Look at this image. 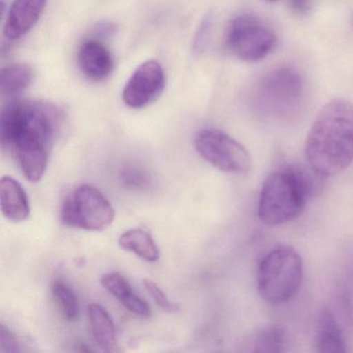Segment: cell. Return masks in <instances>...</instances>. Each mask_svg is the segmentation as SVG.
I'll return each mask as SVG.
<instances>
[{
    "label": "cell",
    "instance_id": "1",
    "mask_svg": "<svg viewBox=\"0 0 353 353\" xmlns=\"http://www.w3.org/2000/svg\"><path fill=\"white\" fill-rule=\"evenodd\" d=\"M63 121L61 110L42 101H10L1 111L3 152H14L24 177L38 183L48 166L49 150Z\"/></svg>",
    "mask_w": 353,
    "mask_h": 353
},
{
    "label": "cell",
    "instance_id": "2",
    "mask_svg": "<svg viewBox=\"0 0 353 353\" xmlns=\"http://www.w3.org/2000/svg\"><path fill=\"white\" fill-rule=\"evenodd\" d=\"M305 159L314 172L332 177L353 162V105L336 99L320 110L305 144Z\"/></svg>",
    "mask_w": 353,
    "mask_h": 353
},
{
    "label": "cell",
    "instance_id": "3",
    "mask_svg": "<svg viewBox=\"0 0 353 353\" xmlns=\"http://www.w3.org/2000/svg\"><path fill=\"white\" fill-rule=\"evenodd\" d=\"M305 177L293 170L282 169L268 175L262 185L258 202V216L266 226H280L301 216L309 198Z\"/></svg>",
    "mask_w": 353,
    "mask_h": 353
},
{
    "label": "cell",
    "instance_id": "4",
    "mask_svg": "<svg viewBox=\"0 0 353 353\" xmlns=\"http://www.w3.org/2000/svg\"><path fill=\"white\" fill-rule=\"evenodd\" d=\"M303 278V260L299 254L290 247H278L260 262L258 292L270 305H284L296 296Z\"/></svg>",
    "mask_w": 353,
    "mask_h": 353
},
{
    "label": "cell",
    "instance_id": "5",
    "mask_svg": "<svg viewBox=\"0 0 353 353\" xmlns=\"http://www.w3.org/2000/svg\"><path fill=\"white\" fill-rule=\"evenodd\" d=\"M112 204L104 194L90 185H81L65 198L61 220L73 228L88 231H104L114 221Z\"/></svg>",
    "mask_w": 353,
    "mask_h": 353
},
{
    "label": "cell",
    "instance_id": "6",
    "mask_svg": "<svg viewBox=\"0 0 353 353\" xmlns=\"http://www.w3.org/2000/svg\"><path fill=\"white\" fill-rule=\"evenodd\" d=\"M198 154L210 165L229 174L245 175L252 168V159L243 144L219 130H203L194 140Z\"/></svg>",
    "mask_w": 353,
    "mask_h": 353
},
{
    "label": "cell",
    "instance_id": "7",
    "mask_svg": "<svg viewBox=\"0 0 353 353\" xmlns=\"http://www.w3.org/2000/svg\"><path fill=\"white\" fill-rule=\"evenodd\" d=\"M276 44V37L268 26L253 16L234 18L226 32V45L237 59L255 63L268 57Z\"/></svg>",
    "mask_w": 353,
    "mask_h": 353
},
{
    "label": "cell",
    "instance_id": "8",
    "mask_svg": "<svg viewBox=\"0 0 353 353\" xmlns=\"http://www.w3.org/2000/svg\"><path fill=\"white\" fill-rule=\"evenodd\" d=\"M303 85L301 75L292 68L272 70L262 79L258 88V101L266 110L285 112L301 102Z\"/></svg>",
    "mask_w": 353,
    "mask_h": 353
},
{
    "label": "cell",
    "instance_id": "9",
    "mask_svg": "<svg viewBox=\"0 0 353 353\" xmlns=\"http://www.w3.org/2000/svg\"><path fill=\"white\" fill-rule=\"evenodd\" d=\"M166 76L160 63L148 61L132 74L123 92V100L132 109H143L156 102L164 92Z\"/></svg>",
    "mask_w": 353,
    "mask_h": 353
},
{
    "label": "cell",
    "instance_id": "10",
    "mask_svg": "<svg viewBox=\"0 0 353 353\" xmlns=\"http://www.w3.org/2000/svg\"><path fill=\"white\" fill-rule=\"evenodd\" d=\"M78 63L82 74L92 82L105 81L114 70L112 54L98 38L88 39L82 43Z\"/></svg>",
    "mask_w": 353,
    "mask_h": 353
},
{
    "label": "cell",
    "instance_id": "11",
    "mask_svg": "<svg viewBox=\"0 0 353 353\" xmlns=\"http://www.w3.org/2000/svg\"><path fill=\"white\" fill-rule=\"evenodd\" d=\"M48 0H14L6 20L3 34L10 41L19 40L36 26Z\"/></svg>",
    "mask_w": 353,
    "mask_h": 353
},
{
    "label": "cell",
    "instance_id": "12",
    "mask_svg": "<svg viewBox=\"0 0 353 353\" xmlns=\"http://www.w3.org/2000/svg\"><path fill=\"white\" fill-rule=\"evenodd\" d=\"M0 206L5 218L12 222H23L30 216L26 192L12 176H3L0 181Z\"/></svg>",
    "mask_w": 353,
    "mask_h": 353
},
{
    "label": "cell",
    "instance_id": "13",
    "mask_svg": "<svg viewBox=\"0 0 353 353\" xmlns=\"http://www.w3.org/2000/svg\"><path fill=\"white\" fill-rule=\"evenodd\" d=\"M315 347L318 352H346V342L342 330L330 311L327 309L320 312L315 332Z\"/></svg>",
    "mask_w": 353,
    "mask_h": 353
},
{
    "label": "cell",
    "instance_id": "14",
    "mask_svg": "<svg viewBox=\"0 0 353 353\" xmlns=\"http://www.w3.org/2000/svg\"><path fill=\"white\" fill-rule=\"evenodd\" d=\"M88 317L94 340L105 351H114L117 346V332L110 314L99 303L88 305Z\"/></svg>",
    "mask_w": 353,
    "mask_h": 353
},
{
    "label": "cell",
    "instance_id": "15",
    "mask_svg": "<svg viewBox=\"0 0 353 353\" xmlns=\"http://www.w3.org/2000/svg\"><path fill=\"white\" fill-rule=\"evenodd\" d=\"M121 249L132 252L144 261L154 262L160 258V250L152 235L142 229H130L119 236Z\"/></svg>",
    "mask_w": 353,
    "mask_h": 353
},
{
    "label": "cell",
    "instance_id": "16",
    "mask_svg": "<svg viewBox=\"0 0 353 353\" xmlns=\"http://www.w3.org/2000/svg\"><path fill=\"white\" fill-rule=\"evenodd\" d=\"M34 71L26 63H13L1 70L0 90L3 94L13 96L23 92L34 80Z\"/></svg>",
    "mask_w": 353,
    "mask_h": 353
},
{
    "label": "cell",
    "instance_id": "17",
    "mask_svg": "<svg viewBox=\"0 0 353 353\" xmlns=\"http://www.w3.org/2000/svg\"><path fill=\"white\" fill-rule=\"evenodd\" d=\"M286 332L278 324H270L258 332L254 340L255 352L276 353L284 351Z\"/></svg>",
    "mask_w": 353,
    "mask_h": 353
},
{
    "label": "cell",
    "instance_id": "18",
    "mask_svg": "<svg viewBox=\"0 0 353 353\" xmlns=\"http://www.w3.org/2000/svg\"><path fill=\"white\" fill-rule=\"evenodd\" d=\"M52 294L65 319L74 321L79 316V303L73 289L63 281L57 280L52 284Z\"/></svg>",
    "mask_w": 353,
    "mask_h": 353
},
{
    "label": "cell",
    "instance_id": "19",
    "mask_svg": "<svg viewBox=\"0 0 353 353\" xmlns=\"http://www.w3.org/2000/svg\"><path fill=\"white\" fill-rule=\"evenodd\" d=\"M103 286L109 293L117 297L119 301L133 293L129 281L119 272H109L102 276Z\"/></svg>",
    "mask_w": 353,
    "mask_h": 353
},
{
    "label": "cell",
    "instance_id": "20",
    "mask_svg": "<svg viewBox=\"0 0 353 353\" xmlns=\"http://www.w3.org/2000/svg\"><path fill=\"white\" fill-rule=\"evenodd\" d=\"M121 181L125 187L132 189H142L150 185V179L145 171L138 168H125L121 173Z\"/></svg>",
    "mask_w": 353,
    "mask_h": 353
},
{
    "label": "cell",
    "instance_id": "21",
    "mask_svg": "<svg viewBox=\"0 0 353 353\" xmlns=\"http://www.w3.org/2000/svg\"><path fill=\"white\" fill-rule=\"evenodd\" d=\"M143 285L144 287H145L146 291L150 293V296L152 297L154 303H156L159 307H162L165 311H177L179 305L171 303L168 297H167V295L165 294L164 291H163L154 281L150 280V279H144Z\"/></svg>",
    "mask_w": 353,
    "mask_h": 353
},
{
    "label": "cell",
    "instance_id": "22",
    "mask_svg": "<svg viewBox=\"0 0 353 353\" xmlns=\"http://www.w3.org/2000/svg\"><path fill=\"white\" fill-rule=\"evenodd\" d=\"M121 303L125 309L140 317H148L152 314L148 303L134 292L121 299Z\"/></svg>",
    "mask_w": 353,
    "mask_h": 353
},
{
    "label": "cell",
    "instance_id": "23",
    "mask_svg": "<svg viewBox=\"0 0 353 353\" xmlns=\"http://www.w3.org/2000/svg\"><path fill=\"white\" fill-rule=\"evenodd\" d=\"M210 28H212V17L208 16L202 21L197 34H196L194 47H195V50L197 52H201L205 48L206 45H208V39H210Z\"/></svg>",
    "mask_w": 353,
    "mask_h": 353
},
{
    "label": "cell",
    "instance_id": "24",
    "mask_svg": "<svg viewBox=\"0 0 353 353\" xmlns=\"http://www.w3.org/2000/svg\"><path fill=\"white\" fill-rule=\"evenodd\" d=\"M0 345H1V350L6 351V352L19 351L17 339L9 328L3 325H1V328H0Z\"/></svg>",
    "mask_w": 353,
    "mask_h": 353
},
{
    "label": "cell",
    "instance_id": "25",
    "mask_svg": "<svg viewBox=\"0 0 353 353\" xmlns=\"http://www.w3.org/2000/svg\"><path fill=\"white\" fill-rule=\"evenodd\" d=\"M312 0H289L291 10L296 14H305L309 11Z\"/></svg>",
    "mask_w": 353,
    "mask_h": 353
},
{
    "label": "cell",
    "instance_id": "26",
    "mask_svg": "<svg viewBox=\"0 0 353 353\" xmlns=\"http://www.w3.org/2000/svg\"><path fill=\"white\" fill-rule=\"evenodd\" d=\"M114 32V26L110 23H101L100 26H96L94 34L97 37H107Z\"/></svg>",
    "mask_w": 353,
    "mask_h": 353
},
{
    "label": "cell",
    "instance_id": "27",
    "mask_svg": "<svg viewBox=\"0 0 353 353\" xmlns=\"http://www.w3.org/2000/svg\"><path fill=\"white\" fill-rule=\"evenodd\" d=\"M265 1H268V3H274V1H278V0H265Z\"/></svg>",
    "mask_w": 353,
    "mask_h": 353
}]
</instances>
